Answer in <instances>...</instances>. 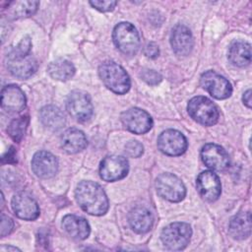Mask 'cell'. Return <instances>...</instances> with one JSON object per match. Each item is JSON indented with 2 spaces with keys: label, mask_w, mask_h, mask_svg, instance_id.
Masks as SVG:
<instances>
[{
  "label": "cell",
  "mask_w": 252,
  "mask_h": 252,
  "mask_svg": "<svg viewBox=\"0 0 252 252\" xmlns=\"http://www.w3.org/2000/svg\"><path fill=\"white\" fill-rule=\"evenodd\" d=\"M121 122L124 127L134 134H144L153 127V119L145 110L132 107L122 112Z\"/></svg>",
  "instance_id": "30bf717a"
},
{
  "label": "cell",
  "mask_w": 252,
  "mask_h": 252,
  "mask_svg": "<svg viewBox=\"0 0 252 252\" xmlns=\"http://www.w3.org/2000/svg\"><path fill=\"white\" fill-rule=\"evenodd\" d=\"M1 106L8 112H20L26 106L24 92L17 85L5 86L1 91Z\"/></svg>",
  "instance_id": "ac0fdd59"
},
{
  "label": "cell",
  "mask_w": 252,
  "mask_h": 252,
  "mask_svg": "<svg viewBox=\"0 0 252 252\" xmlns=\"http://www.w3.org/2000/svg\"><path fill=\"white\" fill-rule=\"evenodd\" d=\"M229 234L234 239L242 240L251 234V214L249 212H240L229 221Z\"/></svg>",
  "instance_id": "7402d4cb"
},
{
  "label": "cell",
  "mask_w": 252,
  "mask_h": 252,
  "mask_svg": "<svg viewBox=\"0 0 252 252\" xmlns=\"http://www.w3.org/2000/svg\"><path fill=\"white\" fill-rule=\"evenodd\" d=\"M37 1H13L9 2L3 10L6 12L8 19H20L33 15L38 7Z\"/></svg>",
  "instance_id": "cb8c5ba5"
},
{
  "label": "cell",
  "mask_w": 252,
  "mask_h": 252,
  "mask_svg": "<svg viewBox=\"0 0 252 252\" xmlns=\"http://www.w3.org/2000/svg\"><path fill=\"white\" fill-rule=\"evenodd\" d=\"M88 145L85 134L76 128L67 129L61 136V147L68 154H77Z\"/></svg>",
  "instance_id": "ffe728a7"
},
{
  "label": "cell",
  "mask_w": 252,
  "mask_h": 252,
  "mask_svg": "<svg viewBox=\"0 0 252 252\" xmlns=\"http://www.w3.org/2000/svg\"><path fill=\"white\" fill-rule=\"evenodd\" d=\"M47 71L53 79L58 81H67L74 76L75 67L66 59H57L49 64Z\"/></svg>",
  "instance_id": "484cf974"
},
{
  "label": "cell",
  "mask_w": 252,
  "mask_h": 252,
  "mask_svg": "<svg viewBox=\"0 0 252 252\" xmlns=\"http://www.w3.org/2000/svg\"><path fill=\"white\" fill-rule=\"evenodd\" d=\"M140 75H141L142 80L145 81L148 85H151V86H156V85L159 84L160 81H161L160 74L156 72L155 70L143 69Z\"/></svg>",
  "instance_id": "83f0119b"
},
{
  "label": "cell",
  "mask_w": 252,
  "mask_h": 252,
  "mask_svg": "<svg viewBox=\"0 0 252 252\" xmlns=\"http://www.w3.org/2000/svg\"><path fill=\"white\" fill-rule=\"evenodd\" d=\"M201 158L205 165L214 170L221 171L229 166L228 154L217 144H206L201 150Z\"/></svg>",
  "instance_id": "5bb4252c"
},
{
  "label": "cell",
  "mask_w": 252,
  "mask_h": 252,
  "mask_svg": "<svg viewBox=\"0 0 252 252\" xmlns=\"http://www.w3.org/2000/svg\"><path fill=\"white\" fill-rule=\"evenodd\" d=\"M191 235L192 229L188 223L173 222L162 229L160 239L168 249L182 250L188 245Z\"/></svg>",
  "instance_id": "8992f818"
},
{
  "label": "cell",
  "mask_w": 252,
  "mask_h": 252,
  "mask_svg": "<svg viewBox=\"0 0 252 252\" xmlns=\"http://www.w3.org/2000/svg\"><path fill=\"white\" fill-rule=\"evenodd\" d=\"M128 221L135 232L146 233L152 228L154 219L147 208L136 207L129 213Z\"/></svg>",
  "instance_id": "44dd1931"
},
{
  "label": "cell",
  "mask_w": 252,
  "mask_h": 252,
  "mask_svg": "<svg viewBox=\"0 0 252 252\" xmlns=\"http://www.w3.org/2000/svg\"><path fill=\"white\" fill-rule=\"evenodd\" d=\"M98 75L104 86L117 94H126L131 87L127 72L117 63L108 61L98 68Z\"/></svg>",
  "instance_id": "3957f363"
},
{
  "label": "cell",
  "mask_w": 252,
  "mask_h": 252,
  "mask_svg": "<svg viewBox=\"0 0 252 252\" xmlns=\"http://www.w3.org/2000/svg\"><path fill=\"white\" fill-rule=\"evenodd\" d=\"M62 226L70 236L77 240L86 239L91 232L88 221L76 215H66L62 220Z\"/></svg>",
  "instance_id": "d6986e66"
},
{
  "label": "cell",
  "mask_w": 252,
  "mask_h": 252,
  "mask_svg": "<svg viewBox=\"0 0 252 252\" xmlns=\"http://www.w3.org/2000/svg\"><path fill=\"white\" fill-rule=\"evenodd\" d=\"M7 68L10 73L19 79H28L37 70V61L32 55V40L29 35L13 47L6 57Z\"/></svg>",
  "instance_id": "6da1fadb"
},
{
  "label": "cell",
  "mask_w": 252,
  "mask_h": 252,
  "mask_svg": "<svg viewBox=\"0 0 252 252\" xmlns=\"http://www.w3.org/2000/svg\"><path fill=\"white\" fill-rule=\"evenodd\" d=\"M0 251H2V252H6V251H20V249L17 248V247H13V246L3 245V246L0 247Z\"/></svg>",
  "instance_id": "e575fe53"
},
{
  "label": "cell",
  "mask_w": 252,
  "mask_h": 252,
  "mask_svg": "<svg viewBox=\"0 0 252 252\" xmlns=\"http://www.w3.org/2000/svg\"><path fill=\"white\" fill-rule=\"evenodd\" d=\"M170 44L175 54L179 56H187L194 45L190 30L184 25L175 26L171 32Z\"/></svg>",
  "instance_id": "e0dca14e"
},
{
  "label": "cell",
  "mask_w": 252,
  "mask_h": 252,
  "mask_svg": "<svg viewBox=\"0 0 252 252\" xmlns=\"http://www.w3.org/2000/svg\"><path fill=\"white\" fill-rule=\"evenodd\" d=\"M200 83L212 96L217 99H224L230 96L232 87L230 83L221 75L215 71H207L202 74Z\"/></svg>",
  "instance_id": "9c48e42d"
},
{
  "label": "cell",
  "mask_w": 252,
  "mask_h": 252,
  "mask_svg": "<svg viewBox=\"0 0 252 252\" xmlns=\"http://www.w3.org/2000/svg\"><path fill=\"white\" fill-rule=\"evenodd\" d=\"M116 47L126 55H134L140 47V36L136 28L128 22L115 26L112 33Z\"/></svg>",
  "instance_id": "5b68a950"
},
{
  "label": "cell",
  "mask_w": 252,
  "mask_h": 252,
  "mask_svg": "<svg viewBox=\"0 0 252 252\" xmlns=\"http://www.w3.org/2000/svg\"><path fill=\"white\" fill-rule=\"evenodd\" d=\"M14 228V221L12 219L4 214L1 215V236L4 237L12 232Z\"/></svg>",
  "instance_id": "4dcf8cb0"
},
{
  "label": "cell",
  "mask_w": 252,
  "mask_h": 252,
  "mask_svg": "<svg viewBox=\"0 0 252 252\" xmlns=\"http://www.w3.org/2000/svg\"><path fill=\"white\" fill-rule=\"evenodd\" d=\"M12 209L15 215L26 220H33L39 216V208L36 201L28 193L19 192L12 198Z\"/></svg>",
  "instance_id": "9a60e30c"
},
{
  "label": "cell",
  "mask_w": 252,
  "mask_h": 252,
  "mask_svg": "<svg viewBox=\"0 0 252 252\" xmlns=\"http://www.w3.org/2000/svg\"><path fill=\"white\" fill-rule=\"evenodd\" d=\"M32 169L33 173L40 178H50L57 172V158L49 152H37L32 159Z\"/></svg>",
  "instance_id": "2e32d148"
},
{
  "label": "cell",
  "mask_w": 252,
  "mask_h": 252,
  "mask_svg": "<svg viewBox=\"0 0 252 252\" xmlns=\"http://www.w3.org/2000/svg\"><path fill=\"white\" fill-rule=\"evenodd\" d=\"M158 194L169 202H180L186 195L183 182L172 173H162L156 180Z\"/></svg>",
  "instance_id": "52a82bcc"
},
{
  "label": "cell",
  "mask_w": 252,
  "mask_h": 252,
  "mask_svg": "<svg viewBox=\"0 0 252 252\" xmlns=\"http://www.w3.org/2000/svg\"><path fill=\"white\" fill-rule=\"evenodd\" d=\"M158 147L161 153L167 156H180L187 149V140L181 132L168 129L158 136Z\"/></svg>",
  "instance_id": "7c38bea8"
},
{
  "label": "cell",
  "mask_w": 252,
  "mask_h": 252,
  "mask_svg": "<svg viewBox=\"0 0 252 252\" xmlns=\"http://www.w3.org/2000/svg\"><path fill=\"white\" fill-rule=\"evenodd\" d=\"M144 54L151 59H156L159 54V48L157 43L149 42L144 48Z\"/></svg>",
  "instance_id": "1f68e13d"
},
{
  "label": "cell",
  "mask_w": 252,
  "mask_h": 252,
  "mask_svg": "<svg viewBox=\"0 0 252 252\" xmlns=\"http://www.w3.org/2000/svg\"><path fill=\"white\" fill-rule=\"evenodd\" d=\"M90 4L100 12H109L114 9V7L117 5V2L112 0H102V1H90Z\"/></svg>",
  "instance_id": "f546056e"
},
{
  "label": "cell",
  "mask_w": 252,
  "mask_h": 252,
  "mask_svg": "<svg viewBox=\"0 0 252 252\" xmlns=\"http://www.w3.org/2000/svg\"><path fill=\"white\" fill-rule=\"evenodd\" d=\"M242 100H243V103H244L248 108H251V91H250V90H247V91L243 94Z\"/></svg>",
  "instance_id": "836d02e7"
},
{
  "label": "cell",
  "mask_w": 252,
  "mask_h": 252,
  "mask_svg": "<svg viewBox=\"0 0 252 252\" xmlns=\"http://www.w3.org/2000/svg\"><path fill=\"white\" fill-rule=\"evenodd\" d=\"M69 114L80 122L89 120L93 115V104L90 95L82 91L72 92L66 100Z\"/></svg>",
  "instance_id": "ba28073f"
},
{
  "label": "cell",
  "mask_w": 252,
  "mask_h": 252,
  "mask_svg": "<svg viewBox=\"0 0 252 252\" xmlns=\"http://www.w3.org/2000/svg\"><path fill=\"white\" fill-rule=\"evenodd\" d=\"M1 160L3 163H15L17 162V158H16V152L13 147L8 150V152L5 153V155L2 156Z\"/></svg>",
  "instance_id": "d6a6232c"
},
{
  "label": "cell",
  "mask_w": 252,
  "mask_h": 252,
  "mask_svg": "<svg viewBox=\"0 0 252 252\" xmlns=\"http://www.w3.org/2000/svg\"><path fill=\"white\" fill-rule=\"evenodd\" d=\"M29 125V117L28 116H21L19 118H16L11 121V123L8 126L7 132L9 136L16 142H20L25 134L26 130Z\"/></svg>",
  "instance_id": "4316f807"
},
{
  "label": "cell",
  "mask_w": 252,
  "mask_h": 252,
  "mask_svg": "<svg viewBox=\"0 0 252 252\" xmlns=\"http://www.w3.org/2000/svg\"><path fill=\"white\" fill-rule=\"evenodd\" d=\"M125 152L131 158H139L144 153V147L140 142L132 140L125 145Z\"/></svg>",
  "instance_id": "f1b7e54d"
},
{
  "label": "cell",
  "mask_w": 252,
  "mask_h": 252,
  "mask_svg": "<svg viewBox=\"0 0 252 252\" xmlns=\"http://www.w3.org/2000/svg\"><path fill=\"white\" fill-rule=\"evenodd\" d=\"M187 110L191 118L205 126L216 124L220 117L217 105L205 96H195L191 98L188 102Z\"/></svg>",
  "instance_id": "277c9868"
},
{
  "label": "cell",
  "mask_w": 252,
  "mask_h": 252,
  "mask_svg": "<svg viewBox=\"0 0 252 252\" xmlns=\"http://www.w3.org/2000/svg\"><path fill=\"white\" fill-rule=\"evenodd\" d=\"M129 170L128 160L121 156H107L99 165V175L107 182L117 181L124 178Z\"/></svg>",
  "instance_id": "8fae6325"
},
{
  "label": "cell",
  "mask_w": 252,
  "mask_h": 252,
  "mask_svg": "<svg viewBox=\"0 0 252 252\" xmlns=\"http://www.w3.org/2000/svg\"><path fill=\"white\" fill-rule=\"evenodd\" d=\"M79 206L88 214L102 216L108 210V199L101 186L93 181L80 182L75 190Z\"/></svg>",
  "instance_id": "7a4b0ae2"
},
{
  "label": "cell",
  "mask_w": 252,
  "mask_h": 252,
  "mask_svg": "<svg viewBox=\"0 0 252 252\" xmlns=\"http://www.w3.org/2000/svg\"><path fill=\"white\" fill-rule=\"evenodd\" d=\"M39 118L45 127L53 131L60 130L66 123L64 114L54 105H46L42 107L39 111Z\"/></svg>",
  "instance_id": "d4e9b609"
},
{
  "label": "cell",
  "mask_w": 252,
  "mask_h": 252,
  "mask_svg": "<svg viewBox=\"0 0 252 252\" xmlns=\"http://www.w3.org/2000/svg\"><path fill=\"white\" fill-rule=\"evenodd\" d=\"M196 187L201 197L208 202L218 200L221 193V185L219 176L210 170H205L198 175Z\"/></svg>",
  "instance_id": "4fadbf2b"
},
{
  "label": "cell",
  "mask_w": 252,
  "mask_h": 252,
  "mask_svg": "<svg viewBox=\"0 0 252 252\" xmlns=\"http://www.w3.org/2000/svg\"><path fill=\"white\" fill-rule=\"evenodd\" d=\"M227 57L235 66H247L251 62V45L246 41L236 40L230 44Z\"/></svg>",
  "instance_id": "603a6c76"
}]
</instances>
